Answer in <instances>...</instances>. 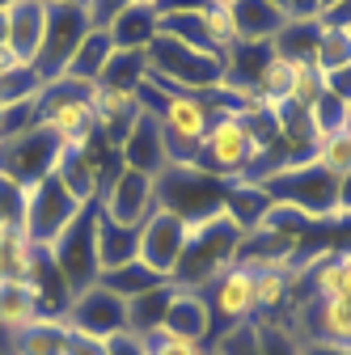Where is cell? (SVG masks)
I'll list each match as a JSON object with an SVG mask.
<instances>
[{"label":"cell","mask_w":351,"mask_h":355,"mask_svg":"<svg viewBox=\"0 0 351 355\" xmlns=\"http://www.w3.org/2000/svg\"><path fill=\"white\" fill-rule=\"evenodd\" d=\"M161 326L178 330V334H187V338H195V343H203V347H212V334H216V322H212L207 296H203V292H195V288H178V284H173L169 313H165V322H161Z\"/></svg>","instance_id":"obj_19"},{"label":"cell","mask_w":351,"mask_h":355,"mask_svg":"<svg viewBox=\"0 0 351 355\" xmlns=\"http://www.w3.org/2000/svg\"><path fill=\"white\" fill-rule=\"evenodd\" d=\"M94 245H98V275L114 271V266H127L140 258V229H127L114 225L98 211V225H94Z\"/></svg>","instance_id":"obj_24"},{"label":"cell","mask_w":351,"mask_h":355,"mask_svg":"<svg viewBox=\"0 0 351 355\" xmlns=\"http://www.w3.org/2000/svg\"><path fill=\"white\" fill-rule=\"evenodd\" d=\"M225 195H229V182L195 165H165L157 173V207L182 216L187 225H199V220L225 211Z\"/></svg>","instance_id":"obj_6"},{"label":"cell","mask_w":351,"mask_h":355,"mask_svg":"<svg viewBox=\"0 0 351 355\" xmlns=\"http://www.w3.org/2000/svg\"><path fill=\"white\" fill-rule=\"evenodd\" d=\"M199 21H203V34L212 38V47L221 51V55L237 42V17H233L229 5H203L199 9Z\"/></svg>","instance_id":"obj_36"},{"label":"cell","mask_w":351,"mask_h":355,"mask_svg":"<svg viewBox=\"0 0 351 355\" xmlns=\"http://www.w3.org/2000/svg\"><path fill=\"white\" fill-rule=\"evenodd\" d=\"M38 258H42V250L17 225L0 229V279H34Z\"/></svg>","instance_id":"obj_28"},{"label":"cell","mask_w":351,"mask_h":355,"mask_svg":"<svg viewBox=\"0 0 351 355\" xmlns=\"http://www.w3.org/2000/svg\"><path fill=\"white\" fill-rule=\"evenodd\" d=\"M309 292L305 296H322V300H351V250H334V254H318L305 266Z\"/></svg>","instance_id":"obj_23"},{"label":"cell","mask_w":351,"mask_h":355,"mask_svg":"<svg viewBox=\"0 0 351 355\" xmlns=\"http://www.w3.org/2000/svg\"><path fill=\"white\" fill-rule=\"evenodd\" d=\"M98 284H106L114 296L131 300V296H140V292H148V288H161V284H169V279H161L157 271H148V266L136 258V262H127V266H114V271H102Z\"/></svg>","instance_id":"obj_33"},{"label":"cell","mask_w":351,"mask_h":355,"mask_svg":"<svg viewBox=\"0 0 351 355\" xmlns=\"http://www.w3.org/2000/svg\"><path fill=\"white\" fill-rule=\"evenodd\" d=\"M330 5H339V0H322V13H326V9H330Z\"/></svg>","instance_id":"obj_50"},{"label":"cell","mask_w":351,"mask_h":355,"mask_svg":"<svg viewBox=\"0 0 351 355\" xmlns=\"http://www.w3.org/2000/svg\"><path fill=\"white\" fill-rule=\"evenodd\" d=\"M64 322L80 334L94 338H114L127 330V300L114 296L106 284H89L85 292H76L64 309Z\"/></svg>","instance_id":"obj_12"},{"label":"cell","mask_w":351,"mask_h":355,"mask_svg":"<svg viewBox=\"0 0 351 355\" xmlns=\"http://www.w3.org/2000/svg\"><path fill=\"white\" fill-rule=\"evenodd\" d=\"M106 355H144V334L123 330V334L106 338Z\"/></svg>","instance_id":"obj_42"},{"label":"cell","mask_w":351,"mask_h":355,"mask_svg":"<svg viewBox=\"0 0 351 355\" xmlns=\"http://www.w3.org/2000/svg\"><path fill=\"white\" fill-rule=\"evenodd\" d=\"M275 5H280V9H284V0H275Z\"/></svg>","instance_id":"obj_55"},{"label":"cell","mask_w":351,"mask_h":355,"mask_svg":"<svg viewBox=\"0 0 351 355\" xmlns=\"http://www.w3.org/2000/svg\"><path fill=\"white\" fill-rule=\"evenodd\" d=\"M55 157H60V140L38 123L30 131L0 140V178L13 187H34L55 169Z\"/></svg>","instance_id":"obj_11"},{"label":"cell","mask_w":351,"mask_h":355,"mask_svg":"<svg viewBox=\"0 0 351 355\" xmlns=\"http://www.w3.org/2000/svg\"><path fill=\"white\" fill-rule=\"evenodd\" d=\"M0 42H5V13H0Z\"/></svg>","instance_id":"obj_49"},{"label":"cell","mask_w":351,"mask_h":355,"mask_svg":"<svg viewBox=\"0 0 351 355\" xmlns=\"http://www.w3.org/2000/svg\"><path fill=\"white\" fill-rule=\"evenodd\" d=\"M64 355H106V338H94V334H80V330H72V334H68V347H64Z\"/></svg>","instance_id":"obj_41"},{"label":"cell","mask_w":351,"mask_h":355,"mask_svg":"<svg viewBox=\"0 0 351 355\" xmlns=\"http://www.w3.org/2000/svg\"><path fill=\"white\" fill-rule=\"evenodd\" d=\"M144 60H148V76L153 80L187 89V94H212V89L225 80V60L221 55L195 51V47H187V42H173L165 34H157L148 42Z\"/></svg>","instance_id":"obj_5"},{"label":"cell","mask_w":351,"mask_h":355,"mask_svg":"<svg viewBox=\"0 0 351 355\" xmlns=\"http://www.w3.org/2000/svg\"><path fill=\"white\" fill-rule=\"evenodd\" d=\"M89 89L94 85H80V80H47L38 94V123L60 140V148H89L102 144L98 140V119L89 106Z\"/></svg>","instance_id":"obj_4"},{"label":"cell","mask_w":351,"mask_h":355,"mask_svg":"<svg viewBox=\"0 0 351 355\" xmlns=\"http://www.w3.org/2000/svg\"><path fill=\"white\" fill-rule=\"evenodd\" d=\"M254 279H258V271L233 262L221 279H212V284L203 288L207 309H212V322H216V334L254 318ZM216 334H212V338H216Z\"/></svg>","instance_id":"obj_14"},{"label":"cell","mask_w":351,"mask_h":355,"mask_svg":"<svg viewBox=\"0 0 351 355\" xmlns=\"http://www.w3.org/2000/svg\"><path fill=\"white\" fill-rule=\"evenodd\" d=\"M258 161H262V144L250 136V123L241 110L216 114L195 153V169L221 178V182H250Z\"/></svg>","instance_id":"obj_2"},{"label":"cell","mask_w":351,"mask_h":355,"mask_svg":"<svg viewBox=\"0 0 351 355\" xmlns=\"http://www.w3.org/2000/svg\"><path fill=\"white\" fill-rule=\"evenodd\" d=\"M203 5H212V0H157V17H165V13H195Z\"/></svg>","instance_id":"obj_44"},{"label":"cell","mask_w":351,"mask_h":355,"mask_svg":"<svg viewBox=\"0 0 351 355\" xmlns=\"http://www.w3.org/2000/svg\"><path fill=\"white\" fill-rule=\"evenodd\" d=\"M72 326L60 313H42L38 322H30L26 330H17L5 343V355H64Z\"/></svg>","instance_id":"obj_22"},{"label":"cell","mask_w":351,"mask_h":355,"mask_svg":"<svg viewBox=\"0 0 351 355\" xmlns=\"http://www.w3.org/2000/svg\"><path fill=\"white\" fill-rule=\"evenodd\" d=\"M318 64L326 72H339L343 64H351V34L343 26L318 21Z\"/></svg>","instance_id":"obj_35"},{"label":"cell","mask_w":351,"mask_h":355,"mask_svg":"<svg viewBox=\"0 0 351 355\" xmlns=\"http://www.w3.org/2000/svg\"><path fill=\"white\" fill-rule=\"evenodd\" d=\"M89 207V203H80L55 173H47L42 182H34V187H26V195H22V216H17V229L38 245V250H47L72 220Z\"/></svg>","instance_id":"obj_7"},{"label":"cell","mask_w":351,"mask_h":355,"mask_svg":"<svg viewBox=\"0 0 351 355\" xmlns=\"http://www.w3.org/2000/svg\"><path fill=\"white\" fill-rule=\"evenodd\" d=\"M169 296H173V284H161V288H148L140 296L127 300V330L131 334H148L165 322L169 313Z\"/></svg>","instance_id":"obj_30"},{"label":"cell","mask_w":351,"mask_h":355,"mask_svg":"<svg viewBox=\"0 0 351 355\" xmlns=\"http://www.w3.org/2000/svg\"><path fill=\"white\" fill-rule=\"evenodd\" d=\"M314 161L326 165L334 178L351 173V140L343 136V131H330V136H322V140L314 144Z\"/></svg>","instance_id":"obj_40"},{"label":"cell","mask_w":351,"mask_h":355,"mask_svg":"<svg viewBox=\"0 0 351 355\" xmlns=\"http://www.w3.org/2000/svg\"><path fill=\"white\" fill-rule=\"evenodd\" d=\"M225 211L237 220V225L250 233L262 216L271 211V195L262 191L258 182H229V195H225Z\"/></svg>","instance_id":"obj_31"},{"label":"cell","mask_w":351,"mask_h":355,"mask_svg":"<svg viewBox=\"0 0 351 355\" xmlns=\"http://www.w3.org/2000/svg\"><path fill=\"white\" fill-rule=\"evenodd\" d=\"M89 30V13H85V0H47V30H42V47L34 55V72L47 80H60L76 42Z\"/></svg>","instance_id":"obj_10"},{"label":"cell","mask_w":351,"mask_h":355,"mask_svg":"<svg viewBox=\"0 0 351 355\" xmlns=\"http://www.w3.org/2000/svg\"><path fill=\"white\" fill-rule=\"evenodd\" d=\"M0 119H5V102H0Z\"/></svg>","instance_id":"obj_54"},{"label":"cell","mask_w":351,"mask_h":355,"mask_svg":"<svg viewBox=\"0 0 351 355\" xmlns=\"http://www.w3.org/2000/svg\"><path fill=\"white\" fill-rule=\"evenodd\" d=\"M110 55H114L110 30L89 26V30H85V38L76 42V51H72V60H68L64 76H68V80H80V85H98V80H102V72H106V64H110Z\"/></svg>","instance_id":"obj_25"},{"label":"cell","mask_w":351,"mask_h":355,"mask_svg":"<svg viewBox=\"0 0 351 355\" xmlns=\"http://www.w3.org/2000/svg\"><path fill=\"white\" fill-rule=\"evenodd\" d=\"M258 187L271 195V203H284L309 220H334V203H339V178L318 165L314 157L292 161L284 169H271L258 178Z\"/></svg>","instance_id":"obj_3"},{"label":"cell","mask_w":351,"mask_h":355,"mask_svg":"<svg viewBox=\"0 0 351 355\" xmlns=\"http://www.w3.org/2000/svg\"><path fill=\"white\" fill-rule=\"evenodd\" d=\"M292 64V85H288V102L296 110H309L322 94H326V68L318 60H288Z\"/></svg>","instance_id":"obj_32"},{"label":"cell","mask_w":351,"mask_h":355,"mask_svg":"<svg viewBox=\"0 0 351 355\" xmlns=\"http://www.w3.org/2000/svg\"><path fill=\"white\" fill-rule=\"evenodd\" d=\"M207 355H216V351H207Z\"/></svg>","instance_id":"obj_56"},{"label":"cell","mask_w":351,"mask_h":355,"mask_svg":"<svg viewBox=\"0 0 351 355\" xmlns=\"http://www.w3.org/2000/svg\"><path fill=\"white\" fill-rule=\"evenodd\" d=\"M157 5H131L106 26L110 30V42H114V51H148V42L157 38Z\"/></svg>","instance_id":"obj_26"},{"label":"cell","mask_w":351,"mask_h":355,"mask_svg":"<svg viewBox=\"0 0 351 355\" xmlns=\"http://www.w3.org/2000/svg\"><path fill=\"white\" fill-rule=\"evenodd\" d=\"M241 241H246V229L237 225L229 211H216V216L199 220V225H191V233H187V250H182L178 271H173L169 284L203 292L212 279H221L229 266L237 262Z\"/></svg>","instance_id":"obj_1"},{"label":"cell","mask_w":351,"mask_h":355,"mask_svg":"<svg viewBox=\"0 0 351 355\" xmlns=\"http://www.w3.org/2000/svg\"><path fill=\"white\" fill-rule=\"evenodd\" d=\"M343 136L351 140V102H347V114H343Z\"/></svg>","instance_id":"obj_48"},{"label":"cell","mask_w":351,"mask_h":355,"mask_svg":"<svg viewBox=\"0 0 351 355\" xmlns=\"http://www.w3.org/2000/svg\"><path fill=\"white\" fill-rule=\"evenodd\" d=\"M9 5H13V0H0V13H5V9H9Z\"/></svg>","instance_id":"obj_51"},{"label":"cell","mask_w":351,"mask_h":355,"mask_svg":"<svg viewBox=\"0 0 351 355\" xmlns=\"http://www.w3.org/2000/svg\"><path fill=\"white\" fill-rule=\"evenodd\" d=\"M13 68H22V60L13 55V47H9V42H0V76H5V72H13Z\"/></svg>","instance_id":"obj_46"},{"label":"cell","mask_w":351,"mask_h":355,"mask_svg":"<svg viewBox=\"0 0 351 355\" xmlns=\"http://www.w3.org/2000/svg\"><path fill=\"white\" fill-rule=\"evenodd\" d=\"M343 30H347V34H351V17H347V21H343Z\"/></svg>","instance_id":"obj_52"},{"label":"cell","mask_w":351,"mask_h":355,"mask_svg":"<svg viewBox=\"0 0 351 355\" xmlns=\"http://www.w3.org/2000/svg\"><path fill=\"white\" fill-rule=\"evenodd\" d=\"M296 326L300 343H322L351 351V300H322V296H305L296 300Z\"/></svg>","instance_id":"obj_15"},{"label":"cell","mask_w":351,"mask_h":355,"mask_svg":"<svg viewBox=\"0 0 351 355\" xmlns=\"http://www.w3.org/2000/svg\"><path fill=\"white\" fill-rule=\"evenodd\" d=\"M98 211H102L106 220H114V225L140 229L144 220L157 211V178L131 169V165H123V161L114 157L110 169H106L102 195H98Z\"/></svg>","instance_id":"obj_9"},{"label":"cell","mask_w":351,"mask_h":355,"mask_svg":"<svg viewBox=\"0 0 351 355\" xmlns=\"http://www.w3.org/2000/svg\"><path fill=\"white\" fill-rule=\"evenodd\" d=\"M136 5H157V0H136Z\"/></svg>","instance_id":"obj_53"},{"label":"cell","mask_w":351,"mask_h":355,"mask_svg":"<svg viewBox=\"0 0 351 355\" xmlns=\"http://www.w3.org/2000/svg\"><path fill=\"white\" fill-rule=\"evenodd\" d=\"M38 94H42V76H38L30 64H22V68H13V72L0 76V102H5V106L30 102V98H38Z\"/></svg>","instance_id":"obj_39"},{"label":"cell","mask_w":351,"mask_h":355,"mask_svg":"<svg viewBox=\"0 0 351 355\" xmlns=\"http://www.w3.org/2000/svg\"><path fill=\"white\" fill-rule=\"evenodd\" d=\"M94 225H98V203H89L72 225L47 245V262L60 271L68 296L85 292L89 284H98V245H94Z\"/></svg>","instance_id":"obj_8"},{"label":"cell","mask_w":351,"mask_h":355,"mask_svg":"<svg viewBox=\"0 0 351 355\" xmlns=\"http://www.w3.org/2000/svg\"><path fill=\"white\" fill-rule=\"evenodd\" d=\"M326 89H330L334 98L351 102V64H343L339 72H326Z\"/></svg>","instance_id":"obj_43"},{"label":"cell","mask_w":351,"mask_h":355,"mask_svg":"<svg viewBox=\"0 0 351 355\" xmlns=\"http://www.w3.org/2000/svg\"><path fill=\"white\" fill-rule=\"evenodd\" d=\"M114 157H119V153H110V161H114ZM110 161H102V144H89V148H60L51 173L60 178V182H64L80 203H98Z\"/></svg>","instance_id":"obj_17"},{"label":"cell","mask_w":351,"mask_h":355,"mask_svg":"<svg viewBox=\"0 0 351 355\" xmlns=\"http://www.w3.org/2000/svg\"><path fill=\"white\" fill-rule=\"evenodd\" d=\"M148 76V60L144 51H114L106 72H102V85H114V89H127V94H136Z\"/></svg>","instance_id":"obj_34"},{"label":"cell","mask_w":351,"mask_h":355,"mask_svg":"<svg viewBox=\"0 0 351 355\" xmlns=\"http://www.w3.org/2000/svg\"><path fill=\"white\" fill-rule=\"evenodd\" d=\"M300 355H351V351H339V347H322V343H305Z\"/></svg>","instance_id":"obj_47"},{"label":"cell","mask_w":351,"mask_h":355,"mask_svg":"<svg viewBox=\"0 0 351 355\" xmlns=\"http://www.w3.org/2000/svg\"><path fill=\"white\" fill-rule=\"evenodd\" d=\"M42 313L47 309H42V292L34 279H0V334H5V343Z\"/></svg>","instance_id":"obj_20"},{"label":"cell","mask_w":351,"mask_h":355,"mask_svg":"<svg viewBox=\"0 0 351 355\" xmlns=\"http://www.w3.org/2000/svg\"><path fill=\"white\" fill-rule=\"evenodd\" d=\"M292 296H296V271H258V279H254V313H262V322L284 313L292 304Z\"/></svg>","instance_id":"obj_29"},{"label":"cell","mask_w":351,"mask_h":355,"mask_svg":"<svg viewBox=\"0 0 351 355\" xmlns=\"http://www.w3.org/2000/svg\"><path fill=\"white\" fill-rule=\"evenodd\" d=\"M119 161H123V165H131V169H140V173H153V178L169 165L161 123H157L153 114H140V119H136L131 136H127V140H123V148H119Z\"/></svg>","instance_id":"obj_21"},{"label":"cell","mask_w":351,"mask_h":355,"mask_svg":"<svg viewBox=\"0 0 351 355\" xmlns=\"http://www.w3.org/2000/svg\"><path fill=\"white\" fill-rule=\"evenodd\" d=\"M187 233H191V225H187L182 216L157 207L140 225V262L148 266V271H157L161 279H173L178 258L187 250Z\"/></svg>","instance_id":"obj_13"},{"label":"cell","mask_w":351,"mask_h":355,"mask_svg":"<svg viewBox=\"0 0 351 355\" xmlns=\"http://www.w3.org/2000/svg\"><path fill=\"white\" fill-rule=\"evenodd\" d=\"M42 30H47V0H13L5 9V42L22 64H34L42 47Z\"/></svg>","instance_id":"obj_18"},{"label":"cell","mask_w":351,"mask_h":355,"mask_svg":"<svg viewBox=\"0 0 351 355\" xmlns=\"http://www.w3.org/2000/svg\"><path fill=\"white\" fill-rule=\"evenodd\" d=\"M334 220H351V173L339 178V203H334Z\"/></svg>","instance_id":"obj_45"},{"label":"cell","mask_w":351,"mask_h":355,"mask_svg":"<svg viewBox=\"0 0 351 355\" xmlns=\"http://www.w3.org/2000/svg\"><path fill=\"white\" fill-rule=\"evenodd\" d=\"M233 17H237V42H271L288 26V13L275 0H237Z\"/></svg>","instance_id":"obj_27"},{"label":"cell","mask_w":351,"mask_h":355,"mask_svg":"<svg viewBox=\"0 0 351 355\" xmlns=\"http://www.w3.org/2000/svg\"><path fill=\"white\" fill-rule=\"evenodd\" d=\"M89 106H94V119H98V140L106 153H119L123 140L131 136V127H136V119L144 114L136 94H127V89H114V85H94L89 89Z\"/></svg>","instance_id":"obj_16"},{"label":"cell","mask_w":351,"mask_h":355,"mask_svg":"<svg viewBox=\"0 0 351 355\" xmlns=\"http://www.w3.org/2000/svg\"><path fill=\"white\" fill-rule=\"evenodd\" d=\"M144 355H207V347L178 334V330H169V326H157L144 334Z\"/></svg>","instance_id":"obj_37"},{"label":"cell","mask_w":351,"mask_h":355,"mask_svg":"<svg viewBox=\"0 0 351 355\" xmlns=\"http://www.w3.org/2000/svg\"><path fill=\"white\" fill-rule=\"evenodd\" d=\"M207 351H216V355H262V347H258V322H241V326L221 330V334L212 338Z\"/></svg>","instance_id":"obj_38"}]
</instances>
